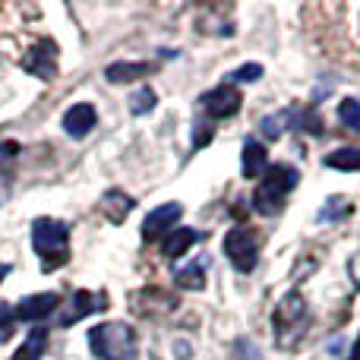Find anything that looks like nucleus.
I'll list each match as a JSON object with an SVG mask.
<instances>
[{
	"label": "nucleus",
	"instance_id": "obj_1",
	"mask_svg": "<svg viewBox=\"0 0 360 360\" xmlns=\"http://www.w3.org/2000/svg\"><path fill=\"white\" fill-rule=\"evenodd\" d=\"M89 348L98 360H136V332L127 323H101L89 329Z\"/></svg>",
	"mask_w": 360,
	"mask_h": 360
},
{
	"label": "nucleus",
	"instance_id": "obj_2",
	"mask_svg": "<svg viewBox=\"0 0 360 360\" xmlns=\"http://www.w3.org/2000/svg\"><path fill=\"white\" fill-rule=\"evenodd\" d=\"M297 180H300L297 168H291V165H275V168L266 174V180L256 186L253 209L262 212V215H278V212L285 209L288 193L297 186Z\"/></svg>",
	"mask_w": 360,
	"mask_h": 360
},
{
	"label": "nucleus",
	"instance_id": "obj_3",
	"mask_svg": "<svg viewBox=\"0 0 360 360\" xmlns=\"http://www.w3.org/2000/svg\"><path fill=\"white\" fill-rule=\"evenodd\" d=\"M67 240H70V228L63 221L38 218V221L32 224V247L41 256L44 272L57 269L60 262H67Z\"/></svg>",
	"mask_w": 360,
	"mask_h": 360
},
{
	"label": "nucleus",
	"instance_id": "obj_4",
	"mask_svg": "<svg viewBox=\"0 0 360 360\" xmlns=\"http://www.w3.org/2000/svg\"><path fill=\"white\" fill-rule=\"evenodd\" d=\"M224 253H228L231 266L237 272H253L259 262V243H256L253 231L250 228H231L224 237Z\"/></svg>",
	"mask_w": 360,
	"mask_h": 360
},
{
	"label": "nucleus",
	"instance_id": "obj_5",
	"mask_svg": "<svg viewBox=\"0 0 360 360\" xmlns=\"http://www.w3.org/2000/svg\"><path fill=\"white\" fill-rule=\"evenodd\" d=\"M240 92H237L234 86H218L212 89V92H205L202 98H199V105H202V111L209 114V117L221 120V117H234L237 111H240Z\"/></svg>",
	"mask_w": 360,
	"mask_h": 360
},
{
	"label": "nucleus",
	"instance_id": "obj_6",
	"mask_svg": "<svg viewBox=\"0 0 360 360\" xmlns=\"http://www.w3.org/2000/svg\"><path fill=\"white\" fill-rule=\"evenodd\" d=\"M180 215H184V205L180 202H165V205H158V209H152L149 215H146V221H143V237L146 240L168 237Z\"/></svg>",
	"mask_w": 360,
	"mask_h": 360
},
{
	"label": "nucleus",
	"instance_id": "obj_7",
	"mask_svg": "<svg viewBox=\"0 0 360 360\" xmlns=\"http://www.w3.org/2000/svg\"><path fill=\"white\" fill-rule=\"evenodd\" d=\"M105 307H108L105 294H98V291H76L73 294V307H70V310L60 316V329H63V326L79 323V319L89 316V313H101Z\"/></svg>",
	"mask_w": 360,
	"mask_h": 360
},
{
	"label": "nucleus",
	"instance_id": "obj_8",
	"mask_svg": "<svg viewBox=\"0 0 360 360\" xmlns=\"http://www.w3.org/2000/svg\"><path fill=\"white\" fill-rule=\"evenodd\" d=\"M57 294L44 291V294H32V297H22L16 307V319H22V323H38V319L51 316V313L57 310Z\"/></svg>",
	"mask_w": 360,
	"mask_h": 360
},
{
	"label": "nucleus",
	"instance_id": "obj_9",
	"mask_svg": "<svg viewBox=\"0 0 360 360\" xmlns=\"http://www.w3.org/2000/svg\"><path fill=\"white\" fill-rule=\"evenodd\" d=\"M98 124V114H95L92 105H73L67 114H63V130L70 133L73 139H82L95 130Z\"/></svg>",
	"mask_w": 360,
	"mask_h": 360
},
{
	"label": "nucleus",
	"instance_id": "obj_10",
	"mask_svg": "<svg viewBox=\"0 0 360 360\" xmlns=\"http://www.w3.org/2000/svg\"><path fill=\"white\" fill-rule=\"evenodd\" d=\"M22 67L29 70L32 76H41V79H48V82H51V79L57 76V51H54V44L44 41V44H41V51L35 48V51H32V54L22 60Z\"/></svg>",
	"mask_w": 360,
	"mask_h": 360
},
{
	"label": "nucleus",
	"instance_id": "obj_11",
	"mask_svg": "<svg viewBox=\"0 0 360 360\" xmlns=\"http://www.w3.org/2000/svg\"><path fill=\"white\" fill-rule=\"evenodd\" d=\"M101 212L108 215V221L124 224L127 215L133 212V199L127 196V193H120V190H108L105 196H101Z\"/></svg>",
	"mask_w": 360,
	"mask_h": 360
},
{
	"label": "nucleus",
	"instance_id": "obj_12",
	"mask_svg": "<svg viewBox=\"0 0 360 360\" xmlns=\"http://www.w3.org/2000/svg\"><path fill=\"white\" fill-rule=\"evenodd\" d=\"M199 240V234L193 228H174L168 237L162 240V253L168 256V259H177V256L190 253V247Z\"/></svg>",
	"mask_w": 360,
	"mask_h": 360
},
{
	"label": "nucleus",
	"instance_id": "obj_13",
	"mask_svg": "<svg viewBox=\"0 0 360 360\" xmlns=\"http://www.w3.org/2000/svg\"><path fill=\"white\" fill-rule=\"evenodd\" d=\"M266 165H269L266 146H259L256 139H247V143H243V177L256 180L266 171Z\"/></svg>",
	"mask_w": 360,
	"mask_h": 360
},
{
	"label": "nucleus",
	"instance_id": "obj_14",
	"mask_svg": "<svg viewBox=\"0 0 360 360\" xmlns=\"http://www.w3.org/2000/svg\"><path fill=\"white\" fill-rule=\"evenodd\" d=\"M44 348H48V329H32L25 345L16 351V360H41Z\"/></svg>",
	"mask_w": 360,
	"mask_h": 360
},
{
	"label": "nucleus",
	"instance_id": "obj_15",
	"mask_svg": "<svg viewBox=\"0 0 360 360\" xmlns=\"http://www.w3.org/2000/svg\"><path fill=\"white\" fill-rule=\"evenodd\" d=\"M326 165L338 171H360V149H335L326 155Z\"/></svg>",
	"mask_w": 360,
	"mask_h": 360
},
{
	"label": "nucleus",
	"instance_id": "obj_16",
	"mask_svg": "<svg viewBox=\"0 0 360 360\" xmlns=\"http://www.w3.org/2000/svg\"><path fill=\"white\" fill-rule=\"evenodd\" d=\"M139 73H149V63H111V67L105 70V76L111 82H130V79H136Z\"/></svg>",
	"mask_w": 360,
	"mask_h": 360
},
{
	"label": "nucleus",
	"instance_id": "obj_17",
	"mask_svg": "<svg viewBox=\"0 0 360 360\" xmlns=\"http://www.w3.org/2000/svg\"><path fill=\"white\" fill-rule=\"evenodd\" d=\"M177 285L180 288H190V291H202L205 288V272H202V266H190V269H180L177 272Z\"/></svg>",
	"mask_w": 360,
	"mask_h": 360
},
{
	"label": "nucleus",
	"instance_id": "obj_18",
	"mask_svg": "<svg viewBox=\"0 0 360 360\" xmlns=\"http://www.w3.org/2000/svg\"><path fill=\"white\" fill-rule=\"evenodd\" d=\"M338 120H342L345 127H351L354 133H360V101L345 98L342 105H338Z\"/></svg>",
	"mask_w": 360,
	"mask_h": 360
},
{
	"label": "nucleus",
	"instance_id": "obj_19",
	"mask_svg": "<svg viewBox=\"0 0 360 360\" xmlns=\"http://www.w3.org/2000/svg\"><path fill=\"white\" fill-rule=\"evenodd\" d=\"M152 108H155V92H152L149 86L139 89V92L130 98V111H133V114H149Z\"/></svg>",
	"mask_w": 360,
	"mask_h": 360
},
{
	"label": "nucleus",
	"instance_id": "obj_20",
	"mask_svg": "<svg viewBox=\"0 0 360 360\" xmlns=\"http://www.w3.org/2000/svg\"><path fill=\"white\" fill-rule=\"evenodd\" d=\"M259 76H262V67H259V63H247V67H237L234 73L228 76V79H231V82H256Z\"/></svg>",
	"mask_w": 360,
	"mask_h": 360
},
{
	"label": "nucleus",
	"instance_id": "obj_21",
	"mask_svg": "<svg viewBox=\"0 0 360 360\" xmlns=\"http://www.w3.org/2000/svg\"><path fill=\"white\" fill-rule=\"evenodd\" d=\"M13 319H16L13 307H10V304H0V338H6V332H4V329H10Z\"/></svg>",
	"mask_w": 360,
	"mask_h": 360
},
{
	"label": "nucleus",
	"instance_id": "obj_22",
	"mask_svg": "<svg viewBox=\"0 0 360 360\" xmlns=\"http://www.w3.org/2000/svg\"><path fill=\"white\" fill-rule=\"evenodd\" d=\"M351 360H360V338H357V345H354V354H351Z\"/></svg>",
	"mask_w": 360,
	"mask_h": 360
},
{
	"label": "nucleus",
	"instance_id": "obj_23",
	"mask_svg": "<svg viewBox=\"0 0 360 360\" xmlns=\"http://www.w3.org/2000/svg\"><path fill=\"white\" fill-rule=\"evenodd\" d=\"M4 275H10V266H0V281H4Z\"/></svg>",
	"mask_w": 360,
	"mask_h": 360
},
{
	"label": "nucleus",
	"instance_id": "obj_24",
	"mask_svg": "<svg viewBox=\"0 0 360 360\" xmlns=\"http://www.w3.org/2000/svg\"><path fill=\"white\" fill-rule=\"evenodd\" d=\"M354 10H357V16H360V6H354Z\"/></svg>",
	"mask_w": 360,
	"mask_h": 360
}]
</instances>
